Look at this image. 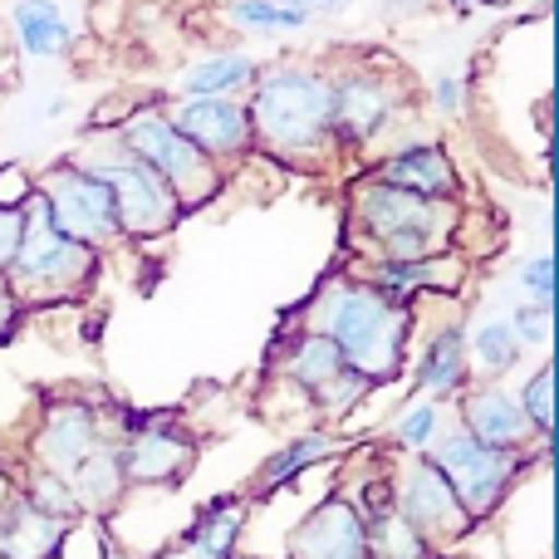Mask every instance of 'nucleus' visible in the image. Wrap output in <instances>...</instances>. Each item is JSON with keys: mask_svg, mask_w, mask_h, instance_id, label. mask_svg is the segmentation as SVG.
I'll return each mask as SVG.
<instances>
[{"mask_svg": "<svg viewBox=\"0 0 559 559\" xmlns=\"http://www.w3.org/2000/svg\"><path fill=\"white\" fill-rule=\"evenodd\" d=\"M241 104L246 118H251L255 153L261 157L305 167V173H324V167L338 163L329 64H309V59L261 64V74L251 79Z\"/></svg>", "mask_w": 559, "mask_h": 559, "instance_id": "nucleus-1", "label": "nucleus"}, {"mask_svg": "<svg viewBox=\"0 0 559 559\" xmlns=\"http://www.w3.org/2000/svg\"><path fill=\"white\" fill-rule=\"evenodd\" d=\"M305 324L319 329L324 338H334L344 364L354 373H364L373 388L397 383L407 373V358H413V309L383 299L354 271L324 280Z\"/></svg>", "mask_w": 559, "mask_h": 559, "instance_id": "nucleus-2", "label": "nucleus"}, {"mask_svg": "<svg viewBox=\"0 0 559 559\" xmlns=\"http://www.w3.org/2000/svg\"><path fill=\"white\" fill-rule=\"evenodd\" d=\"M462 222V202H427L368 173L348 182V226L364 246V261H427L452 251Z\"/></svg>", "mask_w": 559, "mask_h": 559, "instance_id": "nucleus-3", "label": "nucleus"}, {"mask_svg": "<svg viewBox=\"0 0 559 559\" xmlns=\"http://www.w3.org/2000/svg\"><path fill=\"white\" fill-rule=\"evenodd\" d=\"M427 456L452 481L456 501L466 506L472 525L481 531V525H491L511 506V496L521 491L525 476L545 472L555 462V442H531V452H506V447H486L466 427L447 423L437 432V442L427 447Z\"/></svg>", "mask_w": 559, "mask_h": 559, "instance_id": "nucleus-4", "label": "nucleus"}, {"mask_svg": "<svg viewBox=\"0 0 559 559\" xmlns=\"http://www.w3.org/2000/svg\"><path fill=\"white\" fill-rule=\"evenodd\" d=\"M25 226H20V251L10 261V289H15L20 309H45V305H74L94 289L98 271H104V255L88 251V246L69 241L64 231L55 226L45 197H29L20 206Z\"/></svg>", "mask_w": 559, "mask_h": 559, "instance_id": "nucleus-5", "label": "nucleus"}, {"mask_svg": "<svg viewBox=\"0 0 559 559\" xmlns=\"http://www.w3.org/2000/svg\"><path fill=\"white\" fill-rule=\"evenodd\" d=\"M329 84H334V147H338V163L378 157L383 147L397 143V128L413 123V114H407L413 88L403 84V74L373 64V59H354V64L329 69Z\"/></svg>", "mask_w": 559, "mask_h": 559, "instance_id": "nucleus-6", "label": "nucleus"}, {"mask_svg": "<svg viewBox=\"0 0 559 559\" xmlns=\"http://www.w3.org/2000/svg\"><path fill=\"white\" fill-rule=\"evenodd\" d=\"M108 138H114L123 153H133L143 167H153L173 197L182 202V212H197V206L216 202L226 192L231 177L212 163L206 153H197L177 123L167 118V104H143V108H128L118 123H108Z\"/></svg>", "mask_w": 559, "mask_h": 559, "instance_id": "nucleus-7", "label": "nucleus"}, {"mask_svg": "<svg viewBox=\"0 0 559 559\" xmlns=\"http://www.w3.org/2000/svg\"><path fill=\"white\" fill-rule=\"evenodd\" d=\"M69 157L84 163L94 177H104V187L114 192V212H118L123 241H157V236H167L187 216L182 202L173 197V187H167L153 167L138 163L133 153H123V147L108 138V128H94L88 143Z\"/></svg>", "mask_w": 559, "mask_h": 559, "instance_id": "nucleus-8", "label": "nucleus"}, {"mask_svg": "<svg viewBox=\"0 0 559 559\" xmlns=\"http://www.w3.org/2000/svg\"><path fill=\"white\" fill-rule=\"evenodd\" d=\"M118 472H123L128 491H163L177 486L197 462V442L187 427H177L173 413L163 407H118Z\"/></svg>", "mask_w": 559, "mask_h": 559, "instance_id": "nucleus-9", "label": "nucleus"}, {"mask_svg": "<svg viewBox=\"0 0 559 559\" xmlns=\"http://www.w3.org/2000/svg\"><path fill=\"white\" fill-rule=\"evenodd\" d=\"M118 407L123 403H98V397H55L35 413V427L25 437V462L39 472L69 476L84 456L108 447L118 437Z\"/></svg>", "mask_w": 559, "mask_h": 559, "instance_id": "nucleus-10", "label": "nucleus"}, {"mask_svg": "<svg viewBox=\"0 0 559 559\" xmlns=\"http://www.w3.org/2000/svg\"><path fill=\"white\" fill-rule=\"evenodd\" d=\"M35 192L45 197L49 216H55V226L69 236V241L88 246V251H98V255L123 246L114 192H108L104 177H94L84 163H74V157L49 163L45 173H35Z\"/></svg>", "mask_w": 559, "mask_h": 559, "instance_id": "nucleus-11", "label": "nucleus"}, {"mask_svg": "<svg viewBox=\"0 0 559 559\" xmlns=\"http://www.w3.org/2000/svg\"><path fill=\"white\" fill-rule=\"evenodd\" d=\"M393 506L437 545V550H456L476 535L466 506L456 501L452 481L432 466V456H397L393 466Z\"/></svg>", "mask_w": 559, "mask_h": 559, "instance_id": "nucleus-12", "label": "nucleus"}, {"mask_svg": "<svg viewBox=\"0 0 559 559\" xmlns=\"http://www.w3.org/2000/svg\"><path fill=\"white\" fill-rule=\"evenodd\" d=\"M167 118L177 123V133L206 153L226 177L241 157H255V133L251 118H246L241 98H173L167 104Z\"/></svg>", "mask_w": 559, "mask_h": 559, "instance_id": "nucleus-13", "label": "nucleus"}, {"mask_svg": "<svg viewBox=\"0 0 559 559\" xmlns=\"http://www.w3.org/2000/svg\"><path fill=\"white\" fill-rule=\"evenodd\" d=\"M280 559H368V515L348 491H329L289 525Z\"/></svg>", "mask_w": 559, "mask_h": 559, "instance_id": "nucleus-14", "label": "nucleus"}, {"mask_svg": "<svg viewBox=\"0 0 559 559\" xmlns=\"http://www.w3.org/2000/svg\"><path fill=\"white\" fill-rule=\"evenodd\" d=\"M368 177H378L388 187H403L413 197H427V202H462V167H456L452 147L423 133L383 147L368 163Z\"/></svg>", "mask_w": 559, "mask_h": 559, "instance_id": "nucleus-15", "label": "nucleus"}, {"mask_svg": "<svg viewBox=\"0 0 559 559\" xmlns=\"http://www.w3.org/2000/svg\"><path fill=\"white\" fill-rule=\"evenodd\" d=\"M354 275L373 285L383 299L413 309L423 295H462L466 275H472V255L452 246V251H437L427 261H358Z\"/></svg>", "mask_w": 559, "mask_h": 559, "instance_id": "nucleus-16", "label": "nucleus"}, {"mask_svg": "<svg viewBox=\"0 0 559 559\" xmlns=\"http://www.w3.org/2000/svg\"><path fill=\"white\" fill-rule=\"evenodd\" d=\"M407 373H413V397H427L437 407H452L456 397L472 383V358H466V324L462 319H447L432 334L423 338L413 358H407Z\"/></svg>", "mask_w": 559, "mask_h": 559, "instance_id": "nucleus-17", "label": "nucleus"}, {"mask_svg": "<svg viewBox=\"0 0 559 559\" xmlns=\"http://www.w3.org/2000/svg\"><path fill=\"white\" fill-rule=\"evenodd\" d=\"M456 427L476 437L486 447H506V452H531V423H525L521 403H515V388L506 383H466V393L456 397Z\"/></svg>", "mask_w": 559, "mask_h": 559, "instance_id": "nucleus-18", "label": "nucleus"}, {"mask_svg": "<svg viewBox=\"0 0 559 559\" xmlns=\"http://www.w3.org/2000/svg\"><path fill=\"white\" fill-rule=\"evenodd\" d=\"M338 452H344V442H338L334 427H324V423L280 437V447L265 456L261 472H255V481H251V501H271V496H280L285 486L305 481L319 462H334Z\"/></svg>", "mask_w": 559, "mask_h": 559, "instance_id": "nucleus-19", "label": "nucleus"}, {"mask_svg": "<svg viewBox=\"0 0 559 559\" xmlns=\"http://www.w3.org/2000/svg\"><path fill=\"white\" fill-rule=\"evenodd\" d=\"M10 20V39H15L20 59H39V64H55V59L74 55V20L59 0H10L5 5Z\"/></svg>", "mask_w": 559, "mask_h": 559, "instance_id": "nucleus-20", "label": "nucleus"}, {"mask_svg": "<svg viewBox=\"0 0 559 559\" xmlns=\"http://www.w3.org/2000/svg\"><path fill=\"white\" fill-rule=\"evenodd\" d=\"M69 531L74 525L55 521V515H39L15 486L0 496V559H59Z\"/></svg>", "mask_w": 559, "mask_h": 559, "instance_id": "nucleus-21", "label": "nucleus"}, {"mask_svg": "<svg viewBox=\"0 0 559 559\" xmlns=\"http://www.w3.org/2000/svg\"><path fill=\"white\" fill-rule=\"evenodd\" d=\"M251 506H246L241 491H216L206 496L202 506L192 511L182 531V550L192 559H231L241 550V535H246V521H251Z\"/></svg>", "mask_w": 559, "mask_h": 559, "instance_id": "nucleus-22", "label": "nucleus"}, {"mask_svg": "<svg viewBox=\"0 0 559 559\" xmlns=\"http://www.w3.org/2000/svg\"><path fill=\"white\" fill-rule=\"evenodd\" d=\"M265 59H255L251 49H212L197 55L182 74L173 79V98H241L251 88V79L261 74Z\"/></svg>", "mask_w": 559, "mask_h": 559, "instance_id": "nucleus-23", "label": "nucleus"}, {"mask_svg": "<svg viewBox=\"0 0 559 559\" xmlns=\"http://www.w3.org/2000/svg\"><path fill=\"white\" fill-rule=\"evenodd\" d=\"M344 354L334 348V338H324L319 329H295V334L285 338V348H280V378H285L289 388H299L305 397H314L324 383H334L338 373H344Z\"/></svg>", "mask_w": 559, "mask_h": 559, "instance_id": "nucleus-24", "label": "nucleus"}, {"mask_svg": "<svg viewBox=\"0 0 559 559\" xmlns=\"http://www.w3.org/2000/svg\"><path fill=\"white\" fill-rule=\"evenodd\" d=\"M466 358H472V383H506L521 368L525 348L506 314H491L481 324H466Z\"/></svg>", "mask_w": 559, "mask_h": 559, "instance_id": "nucleus-25", "label": "nucleus"}, {"mask_svg": "<svg viewBox=\"0 0 559 559\" xmlns=\"http://www.w3.org/2000/svg\"><path fill=\"white\" fill-rule=\"evenodd\" d=\"M437 555L442 550L393 501L368 511V559H437Z\"/></svg>", "mask_w": 559, "mask_h": 559, "instance_id": "nucleus-26", "label": "nucleus"}, {"mask_svg": "<svg viewBox=\"0 0 559 559\" xmlns=\"http://www.w3.org/2000/svg\"><path fill=\"white\" fill-rule=\"evenodd\" d=\"M222 20L236 35H299L314 20L285 0H222Z\"/></svg>", "mask_w": 559, "mask_h": 559, "instance_id": "nucleus-27", "label": "nucleus"}, {"mask_svg": "<svg viewBox=\"0 0 559 559\" xmlns=\"http://www.w3.org/2000/svg\"><path fill=\"white\" fill-rule=\"evenodd\" d=\"M442 427H447V407L427 403V397H413V403L393 417V427H388V447H393L397 456H423L427 447L437 442Z\"/></svg>", "mask_w": 559, "mask_h": 559, "instance_id": "nucleus-28", "label": "nucleus"}, {"mask_svg": "<svg viewBox=\"0 0 559 559\" xmlns=\"http://www.w3.org/2000/svg\"><path fill=\"white\" fill-rule=\"evenodd\" d=\"M515 403H521L535 442H555V358L535 364V373L515 388Z\"/></svg>", "mask_w": 559, "mask_h": 559, "instance_id": "nucleus-29", "label": "nucleus"}, {"mask_svg": "<svg viewBox=\"0 0 559 559\" xmlns=\"http://www.w3.org/2000/svg\"><path fill=\"white\" fill-rule=\"evenodd\" d=\"M15 491L25 496V501L35 506L39 515H55V521H64V525H79V521H84V511H79V501H74V491H69V481H64V476H55V472L25 466V481H20Z\"/></svg>", "mask_w": 559, "mask_h": 559, "instance_id": "nucleus-30", "label": "nucleus"}, {"mask_svg": "<svg viewBox=\"0 0 559 559\" xmlns=\"http://www.w3.org/2000/svg\"><path fill=\"white\" fill-rule=\"evenodd\" d=\"M368 393H373V383H368L364 373H354V368H344L334 383H324L314 397H309V407H314V417L329 427V423H344Z\"/></svg>", "mask_w": 559, "mask_h": 559, "instance_id": "nucleus-31", "label": "nucleus"}, {"mask_svg": "<svg viewBox=\"0 0 559 559\" xmlns=\"http://www.w3.org/2000/svg\"><path fill=\"white\" fill-rule=\"evenodd\" d=\"M515 285H521V295L531 299V305L540 309H555V289H559V265L550 251L531 255V261H521V271H515Z\"/></svg>", "mask_w": 559, "mask_h": 559, "instance_id": "nucleus-32", "label": "nucleus"}, {"mask_svg": "<svg viewBox=\"0 0 559 559\" xmlns=\"http://www.w3.org/2000/svg\"><path fill=\"white\" fill-rule=\"evenodd\" d=\"M506 324L515 329V338H521L525 354L555 344V309H540V305H531V299H521V305L506 314Z\"/></svg>", "mask_w": 559, "mask_h": 559, "instance_id": "nucleus-33", "label": "nucleus"}, {"mask_svg": "<svg viewBox=\"0 0 559 559\" xmlns=\"http://www.w3.org/2000/svg\"><path fill=\"white\" fill-rule=\"evenodd\" d=\"M466 94H472V84H466L462 74H437L432 88H427V104H432L437 118H462L466 114Z\"/></svg>", "mask_w": 559, "mask_h": 559, "instance_id": "nucleus-34", "label": "nucleus"}, {"mask_svg": "<svg viewBox=\"0 0 559 559\" xmlns=\"http://www.w3.org/2000/svg\"><path fill=\"white\" fill-rule=\"evenodd\" d=\"M35 197V173L25 163H0V212H20Z\"/></svg>", "mask_w": 559, "mask_h": 559, "instance_id": "nucleus-35", "label": "nucleus"}, {"mask_svg": "<svg viewBox=\"0 0 559 559\" xmlns=\"http://www.w3.org/2000/svg\"><path fill=\"white\" fill-rule=\"evenodd\" d=\"M20 226H25L20 212H0V275L10 271V261H15V251H20Z\"/></svg>", "mask_w": 559, "mask_h": 559, "instance_id": "nucleus-36", "label": "nucleus"}, {"mask_svg": "<svg viewBox=\"0 0 559 559\" xmlns=\"http://www.w3.org/2000/svg\"><path fill=\"white\" fill-rule=\"evenodd\" d=\"M20 319V299H15V289H10V280L0 275V338L10 334V324Z\"/></svg>", "mask_w": 559, "mask_h": 559, "instance_id": "nucleus-37", "label": "nucleus"}, {"mask_svg": "<svg viewBox=\"0 0 559 559\" xmlns=\"http://www.w3.org/2000/svg\"><path fill=\"white\" fill-rule=\"evenodd\" d=\"M285 5H295V10H305L309 20H319V15H338V10H348L354 0H285Z\"/></svg>", "mask_w": 559, "mask_h": 559, "instance_id": "nucleus-38", "label": "nucleus"}, {"mask_svg": "<svg viewBox=\"0 0 559 559\" xmlns=\"http://www.w3.org/2000/svg\"><path fill=\"white\" fill-rule=\"evenodd\" d=\"M64 108H69L64 94H49V98H39V104H35V118H59Z\"/></svg>", "mask_w": 559, "mask_h": 559, "instance_id": "nucleus-39", "label": "nucleus"}, {"mask_svg": "<svg viewBox=\"0 0 559 559\" xmlns=\"http://www.w3.org/2000/svg\"><path fill=\"white\" fill-rule=\"evenodd\" d=\"M388 10H393V15H417V10H432L437 0H383Z\"/></svg>", "mask_w": 559, "mask_h": 559, "instance_id": "nucleus-40", "label": "nucleus"}, {"mask_svg": "<svg viewBox=\"0 0 559 559\" xmlns=\"http://www.w3.org/2000/svg\"><path fill=\"white\" fill-rule=\"evenodd\" d=\"M442 5H447V10H456V15H472V10H481L476 0H442Z\"/></svg>", "mask_w": 559, "mask_h": 559, "instance_id": "nucleus-41", "label": "nucleus"}, {"mask_svg": "<svg viewBox=\"0 0 559 559\" xmlns=\"http://www.w3.org/2000/svg\"><path fill=\"white\" fill-rule=\"evenodd\" d=\"M481 10H511V5H521V0H476Z\"/></svg>", "mask_w": 559, "mask_h": 559, "instance_id": "nucleus-42", "label": "nucleus"}, {"mask_svg": "<svg viewBox=\"0 0 559 559\" xmlns=\"http://www.w3.org/2000/svg\"><path fill=\"white\" fill-rule=\"evenodd\" d=\"M231 559H255V555H241V550H236V555H231Z\"/></svg>", "mask_w": 559, "mask_h": 559, "instance_id": "nucleus-43", "label": "nucleus"}]
</instances>
